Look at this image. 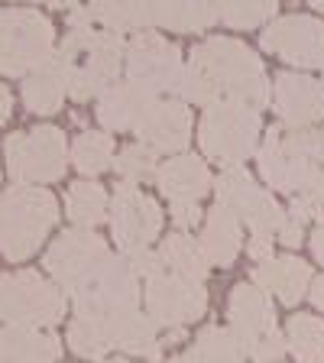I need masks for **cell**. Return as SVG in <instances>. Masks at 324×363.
Masks as SVG:
<instances>
[{
	"label": "cell",
	"instance_id": "obj_1",
	"mask_svg": "<svg viewBox=\"0 0 324 363\" xmlns=\"http://www.w3.org/2000/svg\"><path fill=\"white\" fill-rule=\"evenodd\" d=\"M191 65L214 84L220 101H237L250 107H266L272 101V82L259 55L247 43L230 36H211L191 52Z\"/></svg>",
	"mask_w": 324,
	"mask_h": 363
},
{
	"label": "cell",
	"instance_id": "obj_2",
	"mask_svg": "<svg viewBox=\"0 0 324 363\" xmlns=\"http://www.w3.org/2000/svg\"><path fill=\"white\" fill-rule=\"evenodd\" d=\"M59 220V201L39 185H13L0 198V253L23 263L39 250Z\"/></svg>",
	"mask_w": 324,
	"mask_h": 363
},
{
	"label": "cell",
	"instance_id": "obj_3",
	"mask_svg": "<svg viewBox=\"0 0 324 363\" xmlns=\"http://www.w3.org/2000/svg\"><path fill=\"white\" fill-rule=\"evenodd\" d=\"M259 133H263L259 111L237 101H218L204 107L198 121V146L204 156L224 169L243 166L259 150Z\"/></svg>",
	"mask_w": 324,
	"mask_h": 363
},
{
	"label": "cell",
	"instance_id": "obj_4",
	"mask_svg": "<svg viewBox=\"0 0 324 363\" xmlns=\"http://www.w3.org/2000/svg\"><path fill=\"white\" fill-rule=\"evenodd\" d=\"M55 55V30L49 16L30 7L0 10V75L26 78Z\"/></svg>",
	"mask_w": 324,
	"mask_h": 363
},
{
	"label": "cell",
	"instance_id": "obj_5",
	"mask_svg": "<svg viewBox=\"0 0 324 363\" xmlns=\"http://www.w3.org/2000/svg\"><path fill=\"white\" fill-rule=\"evenodd\" d=\"M65 298L55 282L33 269L0 276V321L30 328H52L65 318Z\"/></svg>",
	"mask_w": 324,
	"mask_h": 363
},
{
	"label": "cell",
	"instance_id": "obj_6",
	"mask_svg": "<svg viewBox=\"0 0 324 363\" xmlns=\"http://www.w3.org/2000/svg\"><path fill=\"white\" fill-rule=\"evenodd\" d=\"M68 150L59 127H36L7 136V169L16 185H49L65 175Z\"/></svg>",
	"mask_w": 324,
	"mask_h": 363
},
{
	"label": "cell",
	"instance_id": "obj_7",
	"mask_svg": "<svg viewBox=\"0 0 324 363\" xmlns=\"http://www.w3.org/2000/svg\"><path fill=\"white\" fill-rule=\"evenodd\" d=\"M111 247L104 243V237H98L88 227H75V230H65L59 240L49 247L45 253V272L59 282V289L72 298L75 292H82L101 269L111 259Z\"/></svg>",
	"mask_w": 324,
	"mask_h": 363
},
{
	"label": "cell",
	"instance_id": "obj_8",
	"mask_svg": "<svg viewBox=\"0 0 324 363\" xmlns=\"http://www.w3.org/2000/svg\"><path fill=\"white\" fill-rule=\"evenodd\" d=\"M257 162L266 185H272L276 191H286L292 198H308V201L324 208V166L308 162V159L289 150L286 140H282V127H272L266 133L263 146L257 150Z\"/></svg>",
	"mask_w": 324,
	"mask_h": 363
},
{
	"label": "cell",
	"instance_id": "obj_9",
	"mask_svg": "<svg viewBox=\"0 0 324 363\" xmlns=\"http://www.w3.org/2000/svg\"><path fill=\"white\" fill-rule=\"evenodd\" d=\"M127 78L140 88L152 91V94H166V91H179L185 65H181V49L175 43H169L166 36L146 30L136 33L127 43Z\"/></svg>",
	"mask_w": 324,
	"mask_h": 363
},
{
	"label": "cell",
	"instance_id": "obj_10",
	"mask_svg": "<svg viewBox=\"0 0 324 363\" xmlns=\"http://www.w3.org/2000/svg\"><path fill=\"white\" fill-rule=\"evenodd\" d=\"M111 234L123 257L150 250V243L162 234V208L156 198L140 191L130 182H121L111 198Z\"/></svg>",
	"mask_w": 324,
	"mask_h": 363
},
{
	"label": "cell",
	"instance_id": "obj_11",
	"mask_svg": "<svg viewBox=\"0 0 324 363\" xmlns=\"http://www.w3.org/2000/svg\"><path fill=\"white\" fill-rule=\"evenodd\" d=\"M140 276L133 272L130 259L123 257H111L104 263V269L82 289L72 295L75 315H91V318H111L117 311H130L140 308Z\"/></svg>",
	"mask_w": 324,
	"mask_h": 363
},
{
	"label": "cell",
	"instance_id": "obj_12",
	"mask_svg": "<svg viewBox=\"0 0 324 363\" xmlns=\"http://www.w3.org/2000/svg\"><path fill=\"white\" fill-rule=\"evenodd\" d=\"M123 59H127V43H123L121 33L98 30L91 36L82 62H75L72 72H68V98L78 101V104L101 98L121 78Z\"/></svg>",
	"mask_w": 324,
	"mask_h": 363
},
{
	"label": "cell",
	"instance_id": "obj_13",
	"mask_svg": "<svg viewBox=\"0 0 324 363\" xmlns=\"http://www.w3.org/2000/svg\"><path fill=\"white\" fill-rule=\"evenodd\" d=\"M214 191H218V204L230 208L240 220H247L253 234H279L286 211L276 204L272 191L259 189L243 166L224 169L220 179L214 182Z\"/></svg>",
	"mask_w": 324,
	"mask_h": 363
},
{
	"label": "cell",
	"instance_id": "obj_14",
	"mask_svg": "<svg viewBox=\"0 0 324 363\" xmlns=\"http://www.w3.org/2000/svg\"><path fill=\"white\" fill-rule=\"evenodd\" d=\"M208 311V289L201 282L181 279L175 272H159L146 279V315L159 328H185Z\"/></svg>",
	"mask_w": 324,
	"mask_h": 363
},
{
	"label": "cell",
	"instance_id": "obj_15",
	"mask_svg": "<svg viewBox=\"0 0 324 363\" xmlns=\"http://www.w3.org/2000/svg\"><path fill=\"white\" fill-rule=\"evenodd\" d=\"M259 45L298 68H324V20L305 13L279 16L259 33Z\"/></svg>",
	"mask_w": 324,
	"mask_h": 363
},
{
	"label": "cell",
	"instance_id": "obj_16",
	"mask_svg": "<svg viewBox=\"0 0 324 363\" xmlns=\"http://www.w3.org/2000/svg\"><path fill=\"white\" fill-rule=\"evenodd\" d=\"M272 111L282 130H305L324 121V84L321 78L302 72H279L272 82Z\"/></svg>",
	"mask_w": 324,
	"mask_h": 363
},
{
	"label": "cell",
	"instance_id": "obj_17",
	"mask_svg": "<svg viewBox=\"0 0 324 363\" xmlns=\"http://www.w3.org/2000/svg\"><path fill=\"white\" fill-rule=\"evenodd\" d=\"M136 136L146 150H152L156 156H172L181 152L191 143V111L185 101H156L150 107V113L143 117V123L136 127Z\"/></svg>",
	"mask_w": 324,
	"mask_h": 363
},
{
	"label": "cell",
	"instance_id": "obj_18",
	"mask_svg": "<svg viewBox=\"0 0 324 363\" xmlns=\"http://www.w3.org/2000/svg\"><path fill=\"white\" fill-rule=\"evenodd\" d=\"M227 328L237 334L243 350H250L263 334H269L276 328V311H272L269 292H263L253 282L234 286V292L227 298Z\"/></svg>",
	"mask_w": 324,
	"mask_h": 363
},
{
	"label": "cell",
	"instance_id": "obj_19",
	"mask_svg": "<svg viewBox=\"0 0 324 363\" xmlns=\"http://www.w3.org/2000/svg\"><path fill=\"white\" fill-rule=\"evenodd\" d=\"M156 94L146 88H140V84H133L127 78V82H113L111 88L104 91L98 98V107H94V113H98V121L104 130H111V133H127V130H133L143 123V117L150 113V107L156 104Z\"/></svg>",
	"mask_w": 324,
	"mask_h": 363
},
{
	"label": "cell",
	"instance_id": "obj_20",
	"mask_svg": "<svg viewBox=\"0 0 324 363\" xmlns=\"http://www.w3.org/2000/svg\"><path fill=\"white\" fill-rule=\"evenodd\" d=\"M311 266L298 257H272L266 263H257L250 272V282L259 286L263 292L276 295L282 305H298L311 289Z\"/></svg>",
	"mask_w": 324,
	"mask_h": 363
},
{
	"label": "cell",
	"instance_id": "obj_21",
	"mask_svg": "<svg viewBox=\"0 0 324 363\" xmlns=\"http://www.w3.org/2000/svg\"><path fill=\"white\" fill-rule=\"evenodd\" d=\"M107 325V337L111 347L123 350V354L143 357V360H159L162 357V340H159V325L152 321L146 311L130 308V311H117V315L104 318Z\"/></svg>",
	"mask_w": 324,
	"mask_h": 363
},
{
	"label": "cell",
	"instance_id": "obj_22",
	"mask_svg": "<svg viewBox=\"0 0 324 363\" xmlns=\"http://www.w3.org/2000/svg\"><path fill=\"white\" fill-rule=\"evenodd\" d=\"M156 185L169 201H201L214 189V179L201 156H172L159 166Z\"/></svg>",
	"mask_w": 324,
	"mask_h": 363
},
{
	"label": "cell",
	"instance_id": "obj_23",
	"mask_svg": "<svg viewBox=\"0 0 324 363\" xmlns=\"http://www.w3.org/2000/svg\"><path fill=\"white\" fill-rule=\"evenodd\" d=\"M68 72H72V65L55 52L45 65H39L33 75H26V82H23V104H26V111L33 113L62 111L68 94Z\"/></svg>",
	"mask_w": 324,
	"mask_h": 363
},
{
	"label": "cell",
	"instance_id": "obj_24",
	"mask_svg": "<svg viewBox=\"0 0 324 363\" xmlns=\"http://www.w3.org/2000/svg\"><path fill=\"white\" fill-rule=\"evenodd\" d=\"M198 243H201L208 263L220 266V269L234 266L237 253H240V247H243L240 218H237L230 208H224V204H214L211 211H208V218H204V230H201V240Z\"/></svg>",
	"mask_w": 324,
	"mask_h": 363
},
{
	"label": "cell",
	"instance_id": "obj_25",
	"mask_svg": "<svg viewBox=\"0 0 324 363\" xmlns=\"http://www.w3.org/2000/svg\"><path fill=\"white\" fill-rule=\"evenodd\" d=\"M0 347L10 363H55L62 354V340L43 328L7 325L0 331Z\"/></svg>",
	"mask_w": 324,
	"mask_h": 363
},
{
	"label": "cell",
	"instance_id": "obj_26",
	"mask_svg": "<svg viewBox=\"0 0 324 363\" xmlns=\"http://www.w3.org/2000/svg\"><path fill=\"white\" fill-rule=\"evenodd\" d=\"M94 23H104V30L113 33H146L159 26V4L156 0H91L88 4Z\"/></svg>",
	"mask_w": 324,
	"mask_h": 363
},
{
	"label": "cell",
	"instance_id": "obj_27",
	"mask_svg": "<svg viewBox=\"0 0 324 363\" xmlns=\"http://www.w3.org/2000/svg\"><path fill=\"white\" fill-rule=\"evenodd\" d=\"M243 360H247V350L237 340V334L230 328L211 325L198 334L189 350H181L169 363H243Z\"/></svg>",
	"mask_w": 324,
	"mask_h": 363
},
{
	"label": "cell",
	"instance_id": "obj_28",
	"mask_svg": "<svg viewBox=\"0 0 324 363\" xmlns=\"http://www.w3.org/2000/svg\"><path fill=\"white\" fill-rule=\"evenodd\" d=\"M159 257H162V266L181 279H191V282H204L208 279V257H204L201 243L195 237H189L185 230L179 234H169L162 237L159 243Z\"/></svg>",
	"mask_w": 324,
	"mask_h": 363
},
{
	"label": "cell",
	"instance_id": "obj_29",
	"mask_svg": "<svg viewBox=\"0 0 324 363\" xmlns=\"http://www.w3.org/2000/svg\"><path fill=\"white\" fill-rule=\"evenodd\" d=\"M159 26L175 33H201L218 23L214 0H156Z\"/></svg>",
	"mask_w": 324,
	"mask_h": 363
},
{
	"label": "cell",
	"instance_id": "obj_30",
	"mask_svg": "<svg viewBox=\"0 0 324 363\" xmlns=\"http://www.w3.org/2000/svg\"><path fill=\"white\" fill-rule=\"evenodd\" d=\"M68 159L72 166L82 175H101L113 166L117 159V150H113V136L104 133V130H84V133L75 136V143L68 150Z\"/></svg>",
	"mask_w": 324,
	"mask_h": 363
},
{
	"label": "cell",
	"instance_id": "obj_31",
	"mask_svg": "<svg viewBox=\"0 0 324 363\" xmlns=\"http://www.w3.org/2000/svg\"><path fill=\"white\" fill-rule=\"evenodd\" d=\"M107 204H111L107 201V191L101 189L98 182H75L65 195V214L78 227L94 230L107 218Z\"/></svg>",
	"mask_w": 324,
	"mask_h": 363
},
{
	"label": "cell",
	"instance_id": "obj_32",
	"mask_svg": "<svg viewBox=\"0 0 324 363\" xmlns=\"http://www.w3.org/2000/svg\"><path fill=\"white\" fill-rule=\"evenodd\" d=\"M286 344L298 363H324V321L315 315H292Z\"/></svg>",
	"mask_w": 324,
	"mask_h": 363
},
{
	"label": "cell",
	"instance_id": "obj_33",
	"mask_svg": "<svg viewBox=\"0 0 324 363\" xmlns=\"http://www.w3.org/2000/svg\"><path fill=\"white\" fill-rule=\"evenodd\" d=\"M214 10H218V23L230 30H257L276 16L279 0H214Z\"/></svg>",
	"mask_w": 324,
	"mask_h": 363
},
{
	"label": "cell",
	"instance_id": "obj_34",
	"mask_svg": "<svg viewBox=\"0 0 324 363\" xmlns=\"http://www.w3.org/2000/svg\"><path fill=\"white\" fill-rule=\"evenodd\" d=\"M68 347L75 350L84 360H98L111 350V337H107V325L104 318H91V315H75L68 325Z\"/></svg>",
	"mask_w": 324,
	"mask_h": 363
},
{
	"label": "cell",
	"instance_id": "obj_35",
	"mask_svg": "<svg viewBox=\"0 0 324 363\" xmlns=\"http://www.w3.org/2000/svg\"><path fill=\"white\" fill-rule=\"evenodd\" d=\"M113 169L121 175V182H130V185H143V182H156V152L146 150L143 143H130L117 152L113 159Z\"/></svg>",
	"mask_w": 324,
	"mask_h": 363
},
{
	"label": "cell",
	"instance_id": "obj_36",
	"mask_svg": "<svg viewBox=\"0 0 324 363\" xmlns=\"http://www.w3.org/2000/svg\"><path fill=\"white\" fill-rule=\"evenodd\" d=\"M282 140L292 152H298L308 162L324 166V130L321 127H305V130H282Z\"/></svg>",
	"mask_w": 324,
	"mask_h": 363
},
{
	"label": "cell",
	"instance_id": "obj_37",
	"mask_svg": "<svg viewBox=\"0 0 324 363\" xmlns=\"http://www.w3.org/2000/svg\"><path fill=\"white\" fill-rule=\"evenodd\" d=\"M286 350H289L286 334H282L279 328H272L269 334H263V337H259L257 344L247 350V357H250L253 363H279Z\"/></svg>",
	"mask_w": 324,
	"mask_h": 363
},
{
	"label": "cell",
	"instance_id": "obj_38",
	"mask_svg": "<svg viewBox=\"0 0 324 363\" xmlns=\"http://www.w3.org/2000/svg\"><path fill=\"white\" fill-rule=\"evenodd\" d=\"M130 266H133V272L140 276V279H152V276H159V272H166V266H162V257L159 253H152V250H140V253H130Z\"/></svg>",
	"mask_w": 324,
	"mask_h": 363
},
{
	"label": "cell",
	"instance_id": "obj_39",
	"mask_svg": "<svg viewBox=\"0 0 324 363\" xmlns=\"http://www.w3.org/2000/svg\"><path fill=\"white\" fill-rule=\"evenodd\" d=\"M289 218H295L298 224H321L324 220V208L308 198H292V208H289Z\"/></svg>",
	"mask_w": 324,
	"mask_h": 363
},
{
	"label": "cell",
	"instance_id": "obj_40",
	"mask_svg": "<svg viewBox=\"0 0 324 363\" xmlns=\"http://www.w3.org/2000/svg\"><path fill=\"white\" fill-rule=\"evenodd\" d=\"M172 220L181 227V230H191V227L201 224V208L198 201H172Z\"/></svg>",
	"mask_w": 324,
	"mask_h": 363
},
{
	"label": "cell",
	"instance_id": "obj_41",
	"mask_svg": "<svg viewBox=\"0 0 324 363\" xmlns=\"http://www.w3.org/2000/svg\"><path fill=\"white\" fill-rule=\"evenodd\" d=\"M272 240H276L272 234H253V237H250V243H247L250 259H257V263L272 259Z\"/></svg>",
	"mask_w": 324,
	"mask_h": 363
},
{
	"label": "cell",
	"instance_id": "obj_42",
	"mask_svg": "<svg viewBox=\"0 0 324 363\" xmlns=\"http://www.w3.org/2000/svg\"><path fill=\"white\" fill-rule=\"evenodd\" d=\"M276 237H279V240L286 243V247H292V250H295L298 243L305 240V224H298L295 218H289V214H286V220H282V227H279V234H276Z\"/></svg>",
	"mask_w": 324,
	"mask_h": 363
},
{
	"label": "cell",
	"instance_id": "obj_43",
	"mask_svg": "<svg viewBox=\"0 0 324 363\" xmlns=\"http://www.w3.org/2000/svg\"><path fill=\"white\" fill-rule=\"evenodd\" d=\"M311 253H315L318 263H324V220L315 224V230H311Z\"/></svg>",
	"mask_w": 324,
	"mask_h": 363
},
{
	"label": "cell",
	"instance_id": "obj_44",
	"mask_svg": "<svg viewBox=\"0 0 324 363\" xmlns=\"http://www.w3.org/2000/svg\"><path fill=\"white\" fill-rule=\"evenodd\" d=\"M308 298H311V305H315L318 311H324V276H318V279H311Z\"/></svg>",
	"mask_w": 324,
	"mask_h": 363
},
{
	"label": "cell",
	"instance_id": "obj_45",
	"mask_svg": "<svg viewBox=\"0 0 324 363\" xmlns=\"http://www.w3.org/2000/svg\"><path fill=\"white\" fill-rule=\"evenodd\" d=\"M10 111H13V98H10L7 84H0V127L10 121Z\"/></svg>",
	"mask_w": 324,
	"mask_h": 363
},
{
	"label": "cell",
	"instance_id": "obj_46",
	"mask_svg": "<svg viewBox=\"0 0 324 363\" xmlns=\"http://www.w3.org/2000/svg\"><path fill=\"white\" fill-rule=\"evenodd\" d=\"M45 4L55 10H75L78 7V0H45Z\"/></svg>",
	"mask_w": 324,
	"mask_h": 363
},
{
	"label": "cell",
	"instance_id": "obj_47",
	"mask_svg": "<svg viewBox=\"0 0 324 363\" xmlns=\"http://www.w3.org/2000/svg\"><path fill=\"white\" fill-rule=\"evenodd\" d=\"M308 4L318 10V13H324V0H308Z\"/></svg>",
	"mask_w": 324,
	"mask_h": 363
},
{
	"label": "cell",
	"instance_id": "obj_48",
	"mask_svg": "<svg viewBox=\"0 0 324 363\" xmlns=\"http://www.w3.org/2000/svg\"><path fill=\"white\" fill-rule=\"evenodd\" d=\"M101 363H133V360H123V357H113V360H101Z\"/></svg>",
	"mask_w": 324,
	"mask_h": 363
},
{
	"label": "cell",
	"instance_id": "obj_49",
	"mask_svg": "<svg viewBox=\"0 0 324 363\" xmlns=\"http://www.w3.org/2000/svg\"><path fill=\"white\" fill-rule=\"evenodd\" d=\"M0 363H10V360H7V354H4V347H0Z\"/></svg>",
	"mask_w": 324,
	"mask_h": 363
},
{
	"label": "cell",
	"instance_id": "obj_50",
	"mask_svg": "<svg viewBox=\"0 0 324 363\" xmlns=\"http://www.w3.org/2000/svg\"><path fill=\"white\" fill-rule=\"evenodd\" d=\"M20 4H39V0H20Z\"/></svg>",
	"mask_w": 324,
	"mask_h": 363
},
{
	"label": "cell",
	"instance_id": "obj_51",
	"mask_svg": "<svg viewBox=\"0 0 324 363\" xmlns=\"http://www.w3.org/2000/svg\"><path fill=\"white\" fill-rule=\"evenodd\" d=\"M321 84H324V68H321Z\"/></svg>",
	"mask_w": 324,
	"mask_h": 363
}]
</instances>
